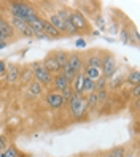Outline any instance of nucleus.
<instances>
[{
  "instance_id": "f257e3e1",
  "label": "nucleus",
  "mask_w": 140,
  "mask_h": 157,
  "mask_svg": "<svg viewBox=\"0 0 140 157\" xmlns=\"http://www.w3.org/2000/svg\"><path fill=\"white\" fill-rule=\"evenodd\" d=\"M70 103V111H72V116L75 119H80L83 114L86 113L88 109V105H86V100L83 98L81 94H73L72 100L69 101Z\"/></svg>"
},
{
  "instance_id": "f03ea898",
  "label": "nucleus",
  "mask_w": 140,
  "mask_h": 157,
  "mask_svg": "<svg viewBox=\"0 0 140 157\" xmlns=\"http://www.w3.org/2000/svg\"><path fill=\"white\" fill-rule=\"evenodd\" d=\"M118 70V65H116V59L113 57V54H108L105 59H102V67H100V71H102V76L104 78H111L116 73Z\"/></svg>"
},
{
  "instance_id": "7ed1b4c3",
  "label": "nucleus",
  "mask_w": 140,
  "mask_h": 157,
  "mask_svg": "<svg viewBox=\"0 0 140 157\" xmlns=\"http://www.w3.org/2000/svg\"><path fill=\"white\" fill-rule=\"evenodd\" d=\"M34 78L37 82H40L42 86H50L51 82H53V76H51V73L50 71H46L40 63L37 67H34Z\"/></svg>"
},
{
  "instance_id": "20e7f679",
  "label": "nucleus",
  "mask_w": 140,
  "mask_h": 157,
  "mask_svg": "<svg viewBox=\"0 0 140 157\" xmlns=\"http://www.w3.org/2000/svg\"><path fill=\"white\" fill-rule=\"evenodd\" d=\"M70 22L72 25L75 27V29L80 32V30H86L88 29V19L85 17V14H83L81 11L75 10V11H70Z\"/></svg>"
},
{
  "instance_id": "39448f33",
  "label": "nucleus",
  "mask_w": 140,
  "mask_h": 157,
  "mask_svg": "<svg viewBox=\"0 0 140 157\" xmlns=\"http://www.w3.org/2000/svg\"><path fill=\"white\" fill-rule=\"evenodd\" d=\"M11 27L13 29H18L24 36H29V38L34 36V30L30 29V25L21 19H18V17H11Z\"/></svg>"
},
{
  "instance_id": "423d86ee",
  "label": "nucleus",
  "mask_w": 140,
  "mask_h": 157,
  "mask_svg": "<svg viewBox=\"0 0 140 157\" xmlns=\"http://www.w3.org/2000/svg\"><path fill=\"white\" fill-rule=\"evenodd\" d=\"M70 70L72 73H75V75H78V73H81L83 70V62H81V56H78V54H70L69 56V60L67 63H65Z\"/></svg>"
},
{
  "instance_id": "0eeeda50",
  "label": "nucleus",
  "mask_w": 140,
  "mask_h": 157,
  "mask_svg": "<svg viewBox=\"0 0 140 157\" xmlns=\"http://www.w3.org/2000/svg\"><path fill=\"white\" fill-rule=\"evenodd\" d=\"M46 101H48V105L53 109H59L64 105V100H62L61 92H50V94L46 95Z\"/></svg>"
},
{
  "instance_id": "6e6552de",
  "label": "nucleus",
  "mask_w": 140,
  "mask_h": 157,
  "mask_svg": "<svg viewBox=\"0 0 140 157\" xmlns=\"http://www.w3.org/2000/svg\"><path fill=\"white\" fill-rule=\"evenodd\" d=\"M42 32L46 35V36H50V38H59V36L62 35L61 32H58L54 29V27L48 22V19H42Z\"/></svg>"
},
{
  "instance_id": "1a4fd4ad",
  "label": "nucleus",
  "mask_w": 140,
  "mask_h": 157,
  "mask_svg": "<svg viewBox=\"0 0 140 157\" xmlns=\"http://www.w3.org/2000/svg\"><path fill=\"white\" fill-rule=\"evenodd\" d=\"M46 71H50V73H58L61 71V67L58 65V62H56V59L53 56H48L45 60H43V65H42Z\"/></svg>"
},
{
  "instance_id": "9d476101",
  "label": "nucleus",
  "mask_w": 140,
  "mask_h": 157,
  "mask_svg": "<svg viewBox=\"0 0 140 157\" xmlns=\"http://www.w3.org/2000/svg\"><path fill=\"white\" fill-rule=\"evenodd\" d=\"M21 76V70L16 65H6V81L8 82H16Z\"/></svg>"
},
{
  "instance_id": "9b49d317",
  "label": "nucleus",
  "mask_w": 140,
  "mask_h": 157,
  "mask_svg": "<svg viewBox=\"0 0 140 157\" xmlns=\"http://www.w3.org/2000/svg\"><path fill=\"white\" fill-rule=\"evenodd\" d=\"M83 84H85V73H78L75 79H73V82H70L75 94H83Z\"/></svg>"
},
{
  "instance_id": "f8f14e48",
  "label": "nucleus",
  "mask_w": 140,
  "mask_h": 157,
  "mask_svg": "<svg viewBox=\"0 0 140 157\" xmlns=\"http://www.w3.org/2000/svg\"><path fill=\"white\" fill-rule=\"evenodd\" d=\"M48 22L54 27V29L56 30H58V32H64V21L61 19V17L58 16V14H56V13H53L51 16H50V19H48Z\"/></svg>"
},
{
  "instance_id": "ddd939ff",
  "label": "nucleus",
  "mask_w": 140,
  "mask_h": 157,
  "mask_svg": "<svg viewBox=\"0 0 140 157\" xmlns=\"http://www.w3.org/2000/svg\"><path fill=\"white\" fill-rule=\"evenodd\" d=\"M54 84H56V87H58L59 90H64L65 87H69L70 86V81L64 76V73L61 71V73H58V76L54 78Z\"/></svg>"
},
{
  "instance_id": "4468645a",
  "label": "nucleus",
  "mask_w": 140,
  "mask_h": 157,
  "mask_svg": "<svg viewBox=\"0 0 140 157\" xmlns=\"http://www.w3.org/2000/svg\"><path fill=\"white\" fill-rule=\"evenodd\" d=\"M53 57L56 59V62H58V65L61 67V70L65 67V63H67V60H69V54L65 52V51H56L54 54H53Z\"/></svg>"
},
{
  "instance_id": "2eb2a0df",
  "label": "nucleus",
  "mask_w": 140,
  "mask_h": 157,
  "mask_svg": "<svg viewBox=\"0 0 140 157\" xmlns=\"http://www.w3.org/2000/svg\"><path fill=\"white\" fill-rule=\"evenodd\" d=\"M0 30L3 32V35L6 36V38L13 36V33H14V29L11 27V24H10V22H6L5 19H0Z\"/></svg>"
},
{
  "instance_id": "dca6fc26",
  "label": "nucleus",
  "mask_w": 140,
  "mask_h": 157,
  "mask_svg": "<svg viewBox=\"0 0 140 157\" xmlns=\"http://www.w3.org/2000/svg\"><path fill=\"white\" fill-rule=\"evenodd\" d=\"M29 92H30V95L32 97H38L43 94V86L40 84V82H37L35 79L30 82V86H29Z\"/></svg>"
},
{
  "instance_id": "f3484780",
  "label": "nucleus",
  "mask_w": 140,
  "mask_h": 157,
  "mask_svg": "<svg viewBox=\"0 0 140 157\" xmlns=\"http://www.w3.org/2000/svg\"><path fill=\"white\" fill-rule=\"evenodd\" d=\"M85 73H86V78H89V79H94V81H97L100 76H102V71L99 70V68H94V67H86V70H85Z\"/></svg>"
},
{
  "instance_id": "a211bd4d",
  "label": "nucleus",
  "mask_w": 140,
  "mask_h": 157,
  "mask_svg": "<svg viewBox=\"0 0 140 157\" xmlns=\"http://www.w3.org/2000/svg\"><path fill=\"white\" fill-rule=\"evenodd\" d=\"M83 92H86V94H92V92H96V81H94V79H89V78H86V76H85Z\"/></svg>"
},
{
  "instance_id": "6ab92c4d",
  "label": "nucleus",
  "mask_w": 140,
  "mask_h": 157,
  "mask_svg": "<svg viewBox=\"0 0 140 157\" xmlns=\"http://www.w3.org/2000/svg\"><path fill=\"white\" fill-rule=\"evenodd\" d=\"M127 82L132 86H138L140 84V71L138 70H132L127 75Z\"/></svg>"
},
{
  "instance_id": "aec40b11",
  "label": "nucleus",
  "mask_w": 140,
  "mask_h": 157,
  "mask_svg": "<svg viewBox=\"0 0 140 157\" xmlns=\"http://www.w3.org/2000/svg\"><path fill=\"white\" fill-rule=\"evenodd\" d=\"M126 155V147L124 146H116L111 151H108L107 157H124Z\"/></svg>"
},
{
  "instance_id": "412c9836",
  "label": "nucleus",
  "mask_w": 140,
  "mask_h": 157,
  "mask_svg": "<svg viewBox=\"0 0 140 157\" xmlns=\"http://www.w3.org/2000/svg\"><path fill=\"white\" fill-rule=\"evenodd\" d=\"M0 157H19V151L14 146H8L5 151L0 152Z\"/></svg>"
},
{
  "instance_id": "4be33fe9",
  "label": "nucleus",
  "mask_w": 140,
  "mask_h": 157,
  "mask_svg": "<svg viewBox=\"0 0 140 157\" xmlns=\"http://www.w3.org/2000/svg\"><path fill=\"white\" fill-rule=\"evenodd\" d=\"M88 67H94V68L100 70V67H102V57H99V56H89Z\"/></svg>"
},
{
  "instance_id": "5701e85b",
  "label": "nucleus",
  "mask_w": 140,
  "mask_h": 157,
  "mask_svg": "<svg viewBox=\"0 0 140 157\" xmlns=\"http://www.w3.org/2000/svg\"><path fill=\"white\" fill-rule=\"evenodd\" d=\"M73 89H72V86H69V87H65L64 90H61V95H62V100L67 103V101H70L72 100V97H73Z\"/></svg>"
},
{
  "instance_id": "b1692460",
  "label": "nucleus",
  "mask_w": 140,
  "mask_h": 157,
  "mask_svg": "<svg viewBox=\"0 0 140 157\" xmlns=\"http://www.w3.org/2000/svg\"><path fill=\"white\" fill-rule=\"evenodd\" d=\"M107 78H104V76H100L97 81H96V92L97 90H104L105 87H107Z\"/></svg>"
},
{
  "instance_id": "393cba45",
  "label": "nucleus",
  "mask_w": 140,
  "mask_h": 157,
  "mask_svg": "<svg viewBox=\"0 0 140 157\" xmlns=\"http://www.w3.org/2000/svg\"><path fill=\"white\" fill-rule=\"evenodd\" d=\"M86 105L88 108H94L97 105V95H96V92H92V94H89L88 100H86Z\"/></svg>"
},
{
  "instance_id": "a878e982",
  "label": "nucleus",
  "mask_w": 140,
  "mask_h": 157,
  "mask_svg": "<svg viewBox=\"0 0 140 157\" xmlns=\"http://www.w3.org/2000/svg\"><path fill=\"white\" fill-rule=\"evenodd\" d=\"M96 95H97V103H102V101H105L107 100V90L104 89V90H97L96 92Z\"/></svg>"
},
{
  "instance_id": "bb28decb",
  "label": "nucleus",
  "mask_w": 140,
  "mask_h": 157,
  "mask_svg": "<svg viewBox=\"0 0 140 157\" xmlns=\"http://www.w3.org/2000/svg\"><path fill=\"white\" fill-rule=\"evenodd\" d=\"M30 78H34V73H32L29 68H24V73H22L21 79H22V81H27V79H30Z\"/></svg>"
},
{
  "instance_id": "cd10ccee",
  "label": "nucleus",
  "mask_w": 140,
  "mask_h": 157,
  "mask_svg": "<svg viewBox=\"0 0 140 157\" xmlns=\"http://www.w3.org/2000/svg\"><path fill=\"white\" fill-rule=\"evenodd\" d=\"M6 147H8V140H6L5 136H2V135H0V152H2V151H5Z\"/></svg>"
},
{
  "instance_id": "c85d7f7f",
  "label": "nucleus",
  "mask_w": 140,
  "mask_h": 157,
  "mask_svg": "<svg viewBox=\"0 0 140 157\" xmlns=\"http://www.w3.org/2000/svg\"><path fill=\"white\" fill-rule=\"evenodd\" d=\"M94 21H96V24H97V25L100 27V30H105V21L102 19V16H97Z\"/></svg>"
},
{
  "instance_id": "c756f323",
  "label": "nucleus",
  "mask_w": 140,
  "mask_h": 157,
  "mask_svg": "<svg viewBox=\"0 0 140 157\" xmlns=\"http://www.w3.org/2000/svg\"><path fill=\"white\" fill-rule=\"evenodd\" d=\"M121 38H123V43H124V44H127V43H129V40H130L129 32H127V30H123V33H121Z\"/></svg>"
},
{
  "instance_id": "7c9ffc66",
  "label": "nucleus",
  "mask_w": 140,
  "mask_h": 157,
  "mask_svg": "<svg viewBox=\"0 0 140 157\" xmlns=\"http://www.w3.org/2000/svg\"><path fill=\"white\" fill-rule=\"evenodd\" d=\"M5 73H6V62L0 60V75H5Z\"/></svg>"
},
{
  "instance_id": "2f4dec72",
  "label": "nucleus",
  "mask_w": 140,
  "mask_h": 157,
  "mask_svg": "<svg viewBox=\"0 0 140 157\" xmlns=\"http://www.w3.org/2000/svg\"><path fill=\"white\" fill-rule=\"evenodd\" d=\"M77 48H85V46H86V41L85 40H83V38H80V40H77Z\"/></svg>"
},
{
  "instance_id": "473e14b6",
  "label": "nucleus",
  "mask_w": 140,
  "mask_h": 157,
  "mask_svg": "<svg viewBox=\"0 0 140 157\" xmlns=\"http://www.w3.org/2000/svg\"><path fill=\"white\" fill-rule=\"evenodd\" d=\"M138 92H140V84H138V86H134V89H132V97H138Z\"/></svg>"
},
{
  "instance_id": "72a5a7b5",
  "label": "nucleus",
  "mask_w": 140,
  "mask_h": 157,
  "mask_svg": "<svg viewBox=\"0 0 140 157\" xmlns=\"http://www.w3.org/2000/svg\"><path fill=\"white\" fill-rule=\"evenodd\" d=\"M6 46H8V43H6V41H0V49H5Z\"/></svg>"
},
{
  "instance_id": "f704fd0d",
  "label": "nucleus",
  "mask_w": 140,
  "mask_h": 157,
  "mask_svg": "<svg viewBox=\"0 0 140 157\" xmlns=\"http://www.w3.org/2000/svg\"><path fill=\"white\" fill-rule=\"evenodd\" d=\"M0 41H6V36L3 35V32L0 30Z\"/></svg>"
},
{
  "instance_id": "c9c22d12",
  "label": "nucleus",
  "mask_w": 140,
  "mask_h": 157,
  "mask_svg": "<svg viewBox=\"0 0 140 157\" xmlns=\"http://www.w3.org/2000/svg\"><path fill=\"white\" fill-rule=\"evenodd\" d=\"M19 157H22V155H19Z\"/></svg>"
}]
</instances>
